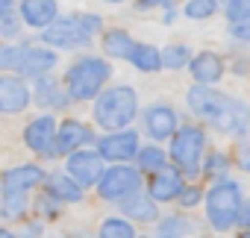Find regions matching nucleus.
Listing matches in <instances>:
<instances>
[{"instance_id": "1", "label": "nucleus", "mask_w": 250, "mask_h": 238, "mask_svg": "<svg viewBox=\"0 0 250 238\" xmlns=\"http://www.w3.org/2000/svg\"><path fill=\"white\" fill-rule=\"evenodd\" d=\"M136 112H139V97L136 88L130 85H112L106 88L97 100H94V124L106 133H121V130H130V124L136 121Z\"/></svg>"}, {"instance_id": "2", "label": "nucleus", "mask_w": 250, "mask_h": 238, "mask_svg": "<svg viewBox=\"0 0 250 238\" xmlns=\"http://www.w3.org/2000/svg\"><path fill=\"white\" fill-rule=\"evenodd\" d=\"M112 77V65L100 56L77 59L65 74V91L71 100H97L106 91V79Z\"/></svg>"}, {"instance_id": "3", "label": "nucleus", "mask_w": 250, "mask_h": 238, "mask_svg": "<svg viewBox=\"0 0 250 238\" xmlns=\"http://www.w3.org/2000/svg\"><path fill=\"white\" fill-rule=\"evenodd\" d=\"M244 209V197H241V185L232 179H221L206 191V220L215 232H227L238 223Z\"/></svg>"}, {"instance_id": "4", "label": "nucleus", "mask_w": 250, "mask_h": 238, "mask_svg": "<svg viewBox=\"0 0 250 238\" xmlns=\"http://www.w3.org/2000/svg\"><path fill=\"white\" fill-rule=\"evenodd\" d=\"M206 150V133L194 124H186L174 133L171 139V150L168 156L174 159V165L180 168V174H197L203 165H200V156Z\"/></svg>"}, {"instance_id": "5", "label": "nucleus", "mask_w": 250, "mask_h": 238, "mask_svg": "<svg viewBox=\"0 0 250 238\" xmlns=\"http://www.w3.org/2000/svg\"><path fill=\"white\" fill-rule=\"evenodd\" d=\"M142 191V171L130 168V165H112L103 171L100 182H97V194L106 203H124L133 194Z\"/></svg>"}, {"instance_id": "6", "label": "nucleus", "mask_w": 250, "mask_h": 238, "mask_svg": "<svg viewBox=\"0 0 250 238\" xmlns=\"http://www.w3.org/2000/svg\"><path fill=\"white\" fill-rule=\"evenodd\" d=\"M186 100H188V109L200 118V121H209L212 127H218L224 121V115L232 106L229 94H221V91H215L209 85H191L188 94H186Z\"/></svg>"}, {"instance_id": "7", "label": "nucleus", "mask_w": 250, "mask_h": 238, "mask_svg": "<svg viewBox=\"0 0 250 238\" xmlns=\"http://www.w3.org/2000/svg\"><path fill=\"white\" fill-rule=\"evenodd\" d=\"M103 159H100V153L97 150H77V153H71L68 156V162H65V174L77 182V185H83V188H91V185H97L100 182V177H103Z\"/></svg>"}, {"instance_id": "8", "label": "nucleus", "mask_w": 250, "mask_h": 238, "mask_svg": "<svg viewBox=\"0 0 250 238\" xmlns=\"http://www.w3.org/2000/svg\"><path fill=\"white\" fill-rule=\"evenodd\" d=\"M139 150H142V147H139V133H136V130L106 133V136L100 139V144H97L100 159H106V162H118V165L136 159Z\"/></svg>"}, {"instance_id": "9", "label": "nucleus", "mask_w": 250, "mask_h": 238, "mask_svg": "<svg viewBox=\"0 0 250 238\" xmlns=\"http://www.w3.org/2000/svg\"><path fill=\"white\" fill-rule=\"evenodd\" d=\"M42 39H44V44L59 47V50H77V47H85V44H88V36L83 33L77 15L56 18V21L42 33Z\"/></svg>"}, {"instance_id": "10", "label": "nucleus", "mask_w": 250, "mask_h": 238, "mask_svg": "<svg viewBox=\"0 0 250 238\" xmlns=\"http://www.w3.org/2000/svg\"><path fill=\"white\" fill-rule=\"evenodd\" d=\"M33 100L30 85L21 77L0 74V115H21Z\"/></svg>"}, {"instance_id": "11", "label": "nucleus", "mask_w": 250, "mask_h": 238, "mask_svg": "<svg viewBox=\"0 0 250 238\" xmlns=\"http://www.w3.org/2000/svg\"><path fill=\"white\" fill-rule=\"evenodd\" d=\"M142 121H145V130H147V136L153 139V141H165V139H174V133L180 130L177 127V112L171 109V106H165V103H153V106H147L145 109V115H142Z\"/></svg>"}, {"instance_id": "12", "label": "nucleus", "mask_w": 250, "mask_h": 238, "mask_svg": "<svg viewBox=\"0 0 250 238\" xmlns=\"http://www.w3.org/2000/svg\"><path fill=\"white\" fill-rule=\"evenodd\" d=\"M85 141H91L88 127L80 124V121H74V118H68V121H62L59 130H56V139H53V150H50V156H71V153L83 150Z\"/></svg>"}, {"instance_id": "13", "label": "nucleus", "mask_w": 250, "mask_h": 238, "mask_svg": "<svg viewBox=\"0 0 250 238\" xmlns=\"http://www.w3.org/2000/svg\"><path fill=\"white\" fill-rule=\"evenodd\" d=\"M56 118L53 115H39L24 127V144L33 153H50L53 150V139H56Z\"/></svg>"}, {"instance_id": "14", "label": "nucleus", "mask_w": 250, "mask_h": 238, "mask_svg": "<svg viewBox=\"0 0 250 238\" xmlns=\"http://www.w3.org/2000/svg\"><path fill=\"white\" fill-rule=\"evenodd\" d=\"M186 182H183V174L177 168H165L159 174H150L147 179V194L156 200V203H168V200H177L183 194Z\"/></svg>"}, {"instance_id": "15", "label": "nucleus", "mask_w": 250, "mask_h": 238, "mask_svg": "<svg viewBox=\"0 0 250 238\" xmlns=\"http://www.w3.org/2000/svg\"><path fill=\"white\" fill-rule=\"evenodd\" d=\"M47 177L39 165H18V168H9L3 171V177H0V182H3V191L9 194H27L30 188L42 185Z\"/></svg>"}, {"instance_id": "16", "label": "nucleus", "mask_w": 250, "mask_h": 238, "mask_svg": "<svg viewBox=\"0 0 250 238\" xmlns=\"http://www.w3.org/2000/svg\"><path fill=\"white\" fill-rule=\"evenodd\" d=\"M188 71H191V77H194V85H209V88H212V85L224 77L227 65H224V59H221L215 50H200V53L191 59Z\"/></svg>"}, {"instance_id": "17", "label": "nucleus", "mask_w": 250, "mask_h": 238, "mask_svg": "<svg viewBox=\"0 0 250 238\" xmlns=\"http://www.w3.org/2000/svg\"><path fill=\"white\" fill-rule=\"evenodd\" d=\"M59 62V56L47 47H21V68L18 74H27V77H47V71H53Z\"/></svg>"}, {"instance_id": "18", "label": "nucleus", "mask_w": 250, "mask_h": 238, "mask_svg": "<svg viewBox=\"0 0 250 238\" xmlns=\"http://www.w3.org/2000/svg\"><path fill=\"white\" fill-rule=\"evenodd\" d=\"M21 18L27 27H39L42 33L59 18V6L56 0H21Z\"/></svg>"}, {"instance_id": "19", "label": "nucleus", "mask_w": 250, "mask_h": 238, "mask_svg": "<svg viewBox=\"0 0 250 238\" xmlns=\"http://www.w3.org/2000/svg\"><path fill=\"white\" fill-rule=\"evenodd\" d=\"M33 100L44 109H65L71 103L68 91H59V82L47 74V77H39L36 85H33Z\"/></svg>"}, {"instance_id": "20", "label": "nucleus", "mask_w": 250, "mask_h": 238, "mask_svg": "<svg viewBox=\"0 0 250 238\" xmlns=\"http://www.w3.org/2000/svg\"><path fill=\"white\" fill-rule=\"evenodd\" d=\"M121 215H127V220H142V223H150L159 218V209H156V200L150 194H133L130 200L121 203Z\"/></svg>"}, {"instance_id": "21", "label": "nucleus", "mask_w": 250, "mask_h": 238, "mask_svg": "<svg viewBox=\"0 0 250 238\" xmlns=\"http://www.w3.org/2000/svg\"><path fill=\"white\" fill-rule=\"evenodd\" d=\"M100 47H103L106 56H112V59H130L139 44L133 41L130 33H124V30H106V33L100 36Z\"/></svg>"}, {"instance_id": "22", "label": "nucleus", "mask_w": 250, "mask_h": 238, "mask_svg": "<svg viewBox=\"0 0 250 238\" xmlns=\"http://www.w3.org/2000/svg\"><path fill=\"white\" fill-rule=\"evenodd\" d=\"M247 127H250V106H247L244 100L232 97V106H229V112L224 115V121H221L215 130H221L224 136H241Z\"/></svg>"}, {"instance_id": "23", "label": "nucleus", "mask_w": 250, "mask_h": 238, "mask_svg": "<svg viewBox=\"0 0 250 238\" xmlns=\"http://www.w3.org/2000/svg\"><path fill=\"white\" fill-rule=\"evenodd\" d=\"M44 182H47V194L56 197L59 203H80V200H83V185H77L68 174H59V171H56V174H50Z\"/></svg>"}, {"instance_id": "24", "label": "nucleus", "mask_w": 250, "mask_h": 238, "mask_svg": "<svg viewBox=\"0 0 250 238\" xmlns=\"http://www.w3.org/2000/svg\"><path fill=\"white\" fill-rule=\"evenodd\" d=\"M136 168L139 171H147V174H159L168 168V153L159 147V144H145L136 156Z\"/></svg>"}, {"instance_id": "25", "label": "nucleus", "mask_w": 250, "mask_h": 238, "mask_svg": "<svg viewBox=\"0 0 250 238\" xmlns=\"http://www.w3.org/2000/svg\"><path fill=\"white\" fill-rule=\"evenodd\" d=\"M191 232H194V220L186 215H168L156 229L159 238H188Z\"/></svg>"}, {"instance_id": "26", "label": "nucleus", "mask_w": 250, "mask_h": 238, "mask_svg": "<svg viewBox=\"0 0 250 238\" xmlns=\"http://www.w3.org/2000/svg\"><path fill=\"white\" fill-rule=\"evenodd\" d=\"M130 62L139 68V71H147V74H156L162 68V50L150 47V44H139L136 53L130 56Z\"/></svg>"}, {"instance_id": "27", "label": "nucleus", "mask_w": 250, "mask_h": 238, "mask_svg": "<svg viewBox=\"0 0 250 238\" xmlns=\"http://www.w3.org/2000/svg\"><path fill=\"white\" fill-rule=\"evenodd\" d=\"M27 194H9L3 191V197H0V218L6 220H21L27 215Z\"/></svg>"}, {"instance_id": "28", "label": "nucleus", "mask_w": 250, "mask_h": 238, "mask_svg": "<svg viewBox=\"0 0 250 238\" xmlns=\"http://www.w3.org/2000/svg\"><path fill=\"white\" fill-rule=\"evenodd\" d=\"M97 238H139L133 229V220L127 218H106L100 223V235Z\"/></svg>"}, {"instance_id": "29", "label": "nucleus", "mask_w": 250, "mask_h": 238, "mask_svg": "<svg viewBox=\"0 0 250 238\" xmlns=\"http://www.w3.org/2000/svg\"><path fill=\"white\" fill-rule=\"evenodd\" d=\"M191 50L186 47V44H171V47H165L162 50V68H171V71H177V68H183V65H191Z\"/></svg>"}, {"instance_id": "30", "label": "nucleus", "mask_w": 250, "mask_h": 238, "mask_svg": "<svg viewBox=\"0 0 250 238\" xmlns=\"http://www.w3.org/2000/svg\"><path fill=\"white\" fill-rule=\"evenodd\" d=\"M227 171H229V159H227L224 153H209V156H206V162H203V177L221 182V179H227Z\"/></svg>"}, {"instance_id": "31", "label": "nucleus", "mask_w": 250, "mask_h": 238, "mask_svg": "<svg viewBox=\"0 0 250 238\" xmlns=\"http://www.w3.org/2000/svg\"><path fill=\"white\" fill-rule=\"evenodd\" d=\"M215 12H218V0H188V3H186V15L194 18V21L212 18Z\"/></svg>"}, {"instance_id": "32", "label": "nucleus", "mask_w": 250, "mask_h": 238, "mask_svg": "<svg viewBox=\"0 0 250 238\" xmlns=\"http://www.w3.org/2000/svg\"><path fill=\"white\" fill-rule=\"evenodd\" d=\"M21 68V47L12 44H0V71H15Z\"/></svg>"}, {"instance_id": "33", "label": "nucleus", "mask_w": 250, "mask_h": 238, "mask_svg": "<svg viewBox=\"0 0 250 238\" xmlns=\"http://www.w3.org/2000/svg\"><path fill=\"white\" fill-rule=\"evenodd\" d=\"M36 212H42L44 218H59V200L44 191V194L36 200Z\"/></svg>"}, {"instance_id": "34", "label": "nucleus", "mask_w": 250, "mask_h": 238, "mask_svg": "<svg viewBox=\"0 0 250 238\" xmlns=\"http://www.w3.org/2000/svg\"><path fill=\"white\" fill-rule=\"evenodd\" d=\"M77 21H80V27H83V33L91 39L100 27H103V21H100V15H91V12H83V15H77Z\"/></svg>"}, {"instance_id": "35", "label": "nucleus", "mask_w": 250, "mask_h": 238, "mask_svg": "<svg viewBox=\"0 0 250 238\" xmlns=\"http://www.w3.org/2000/svg\"><path fill=\"white\" fill-rule=\"evenodd\" d=\"M200 197H203V191H200L197 185H186V188H183V194L177 197V203H180L183 209H191V206H197V203H200Z\"/></svg>"}, {"instance_id": "36", "label": "nucleus", "mask_w": 250, "mask_h": 238, "mask_svg": "<svg viewBox=\"0 0 250 238\" xmlns=\"http://www.w3.org/2000/svg\"><path fill=\"white\" fill-rule=\"evenodd\" d=\"M229 36L238 39V41H250V12H247L241 21H232V24H229Z\"/></svg>"}, {"instance_id": "37", "label": "nucleus", "mask_w": 250, "mask_h": 238, "mask_svg": "<svg viewBox=\"0 0 250 238\" xmlns=\"http://www.w3.org/2000/svg\"><path fill=\"white\" fill-rule=\"evenodd\" d=\"M238 165H241V171H250V147H244V144H238Z\"/></svg>"}, {"instance_id": "38", "label": "nucleus", "mask_w": 250, "mask_h": 238, "mask_svg": "<svg viewBox=\"0 0 250 238\" xmlns=\"http://www.w3.org/2000/svg\"><path fill=\"white\" fill-rule=\"evenodd\" d=\"M238 223H241L244 229H250V200L244 203V209H241V218H238Z\"/></svg>"}, {"instance_id": "39", "label": "nucleus", "mask_w": 250, "mask_h": 238, "mask_svg": "<svg viewBox=\"0 0 250 238\" xmlns=\"http://www.w3.org/2000/svg\"><path fill=\"white\" fill-rule=\"evenodd\" d=\"M0 33H3V36H18V24H15V18H12V21H6L3 27H0Z\"/></svg>"}, {"instance_id": "40", "label": "nucleus", "mask_w": 250, "mask_h": 238, "mask_svg": "<svg viewBox=\"0 0 250 238\" xmlns=\"http://www.w3.org/2000/svg\"><path fill=\"white\" fill-rule=\"evenodd\" d=\"M15 6V0H0V15H9Z\"/></svg>"}, {"instance_id": "41", "label": "nucleus", "mask_w": 250, "mask_h": 238, "mask_svg": "<svg viewBox=\"0 0 250 238\" xmlns=\"http://www.w3.org/2000/svg\"><path fill=\"white\" fill-rule=\"evenodd\" d=\"M142 6H162V3H168V0H139Z\"/></svg>"}, {"instance_id": "42", "label": "nucleus", "mask_w": 250, "mask_h": 238, "mask_svg": "<svg viewBox=\"0 0 250 238\" xmlns=\"http://www.w3.org/2000/svg\"><path fill=\"white\" fill-rule=\"evenodd\" d=\"M0 238H18L15 232H9V229H3V226H0Z\"/></svg>"}, {"instance_id": "43", "label": "nucleus", "mask_w": 250, "mask_h": 238, "mask_svg": "<svg viewBox=\"0 0 250 238\" xmlns=\"http://www.w3.org/2000/svg\"><path fill=\"white\" fill-rule=\"evenodd\" d=\"M238 238H250V229H244V232H241V235H238Z\"/></svg>"}, {"instance_id": "44", "label": "nucleus", "mask_w": 250, "mask_h": 238, "mask_svg": "<svg viewBox=\"0 0 250 238\" xmlns=\"http://www.w3.org/2000/svg\"><path fill=\"white\" fill-rule=\"evenodd\" d=\"M106 3H124V0H106Z\"/></svg>"}, {"instance_id": "45", "label": "nucleus", "mask_w": 250, "mask_h": 238, "mask_svg": "<svg viewBox=\"0 0 250 238\" xmlns=\"http://www.w3.org/2000/svg\"><path fill=\"white\" fill-rule=\"evenodd\" d=\"M0 197H3V182H0Z\"/></svg>"}, {"instance_id": "46", "label": "nucleus", "mask_w": 250, "mask_h": 238, "mask_svg": "<svg viewBox=\"0 0 250 238\" xmlns=\"http://www.w3.org/2000/svg\"><path fill=\"white\" fill-rule=\"evenodd\" d=\"M139 238H147V235H139Z\"/></svg>"}]
</instances>
